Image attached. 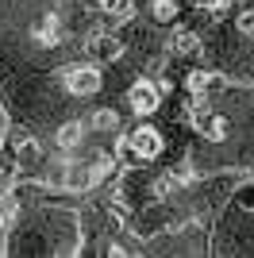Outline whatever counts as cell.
Wrapping results in <instances>:
<instances>
[{"mask_svg":"<svg viewBox=\"0 0 254 258\" xmlns=\"http://www.w3.org/2000/svg\"><path fill=\"white\" fill-rule=\"evenodd\" d=\"M35 43L39 46H58L62 43V20H58V16H46V20L35 27Z\"/></svg>","mask_w":254,"mask_h":258,"instance_id":"11","label":"cell"},{"mask_svg":"<svg viewBox=\"0 0 254 258\" xmlns=\"http://www.w3.org/2000/svg\"><path fill=\"white\" fill-rule=\"evenodd\" d=\"M85 54H89V62L104 66V62H116L119 54H123V43H119L116 35L96 31V35H89V39H85Z\"/></svg>","mask_w":254,"mask_h":258,"instance_id":"4","label":"cell"},{"mask_svg":"<svg viewBox=\"0 0 254 258\" xmlns=\"http://www.w3.org/2000/svg\"><path fill=\"white\" fill-rule=\"evenodd\" d=\"M158 104H162V85H154V81H135L127 89V108L135 116H154Z\"/></svg>","mask_w":254,"mask_h":258,"instance_id":"3","label":"cell"},{"mask_svg":"<svg viewBox=\"0 0 254 258\" xmlns=\"http://www.w3.org/2000/svg\"><path fill=\"white\" fill-rule=\"evenodd\" d=\"M85 166H89V181H93V189H96V185H104L108 177L116 173V158H112V154H104V151H96Z\"/></svg>","mask_w":254,"mask_h":258,"instance_id":"7","label":"cell"},{"mask_svg":"<svg viewBox=\"0 0 254 258\" xmlns=\"http://www.w3.org/2000/svg\"><path fill=\"white\" fill-rule=\"evenodd\" d=\"M162 147H166V139H162V131L150 127V123H139V127H131V135H127V154H131L135 162L158 158Z\"/></svg>","mask_w":254,"mask_h":258,"instance_id":"2","label":"cell"},{"mask_svg":"<svg viewBox=\"0 0 254 258\" xmlns=\"http://www.w3.org/2000/svg\"><path fill=\"white\" fill-rule=\"evenodd\" d=\"M177 185H181V170H177V173H162L158 181H154V197H158V201H166Z\"/></svg>","mask_w":254,"mask_h":258,"instance_id":"14","label":"cell"},{"mask_svg":"<svg viewBox=\"0 0 254 258\" xmlns=\"http://www.w3.org/2000/svg\"><path fill=\"white\" fill-rule=\"evenodd\" d=\"M39 162H42L39 139H31V135H20V139H16V166H20V170H27V166H39Z\"/></svg>","mask_w":254,"mask_h":258,"instance_id":"9","label":"cell"},{"mask_svg":"<svg viewBox=\"0 0 254 258\" xmlns=\"http://www.w3.org/2000/svg\"><path fill=\"white\" fill-rule=\"evenodd\" d=\"M85 139V123H77V119H70V123H62V127L54 131V143H58V151H77Z\"/></svg>","mask_w":254,"mask_h":258,"instance_id":"10","label":"cell"},{"mask_svg":"<svg viewBox=\"0 0 254 258\" xmlns=\"http://www.w3.org/2000/svg\"><path fill=\"white\" fill-rule=\"evenodd\" d=\"M4 177H8V170H4V166H0V181H4Z\"/></svg>","mask_w":254,"mask_h":258,"instance_id":"18","label":"cell"},{"mask_svg":"<svg viewBox=\"0 0 254 258\" xmlns=\"http://www.w3.org/2000/svg\"><path fill=\"white\" fill-rule=\"evenodd\" d=\"M169 46H173V54H185V58H197V54L204 50L201 39H197V31H173V39H169Z\"/></svg>","mask_w":254,"mask_h":258,"instance_id":"12","label":"cell"},{"mask_svg":"<svg viewBox=\"0 0 254 258\" xmlns=\"http://www.w3.org/2000/svg\"><path fill=\"white\" fill-rule=\"evenodd\" d=\"M201 4H204V8H212V4H216V0H201Z\"/></svg>","mask_w":254,"mask_h":258,"instance_id":"19","label":"cell"},{"mask_svg":"<svg viewBox=\"0 0 254 258\" xmlns=\"http://www.w3.org/2000/svg\"><path fill=\"white\" fill-rule=\"evenodd\" d=\"M62 85L74 97H96L104 89V77H100V66L96 62H70L62 74Z\"/></svg>","mask_w":254,"mask_h":258,"instance_id":"1","label":"cell"},{"mask_svg":"<svg viewBox=\"0 0 254 258\" xmlns=\"http://www.w3.org/2000/svg\"><path fill=\"white\" fill-rule=\"evenodd\" d=\"M8 139V108L0 104V143Z\"/></svg>","mask_w":254,"mask_h":258,"instance_id":"17","label":"cell"},{"mask_svg":"<svg viewBox=\"0 0 254 258\" xmlns=\"http://www.w3.org/2000/svg\"><path fill=\"white\" fill-rule=\"evenodd\" d=\"M235 31H239V35H246V39H254V8L235 12Z\"/></svg>","mask_w":254,"mask_h":258,"instance_id":"16","label":"cell"},{"mask_svg":"<svg viewBox=\"0 0 254 258\" xmlns=\"http://www.w3.org/2000/svg\"><path fill=\"white\" fill-rule=\"evenodd\" d=\"M147 16H150V23L169 27V23H177L181 4H177V0H150V4H147Z\"/></svg>","mask_w":254,"mask_h":258,"instance_id":"8","label":"cell"},{"mask_svg":"<svg viewBox=\"0 0 254 258\" xmlns=\"http://www.w3.org/2000/svg\"><path fill=\"white\" fill-rule=\"evenodd\" d=\"M185 89H189V93H201V97H220L223 89H227V81H223L220 74H212V70H193Z\"/></svg>","mask_w":254,"mask_h":258,"instance_id":"5","label":"cell"},{"mask_svg":"<svg viewBox=\"0 0 254 258\" xmlns=\"http://www.w3.org/2000/svg\"><path fill=\"white\" fill-rule=\"evenodd\" d=\"M197 127H201V135L204 139H212V143H223L227 135H231V123H227V116H220V112H201L197 116Z\"/></svg>","mask_w":254,"mask_h":258,"instance_id":"6","label":"cell"},{"mask_svg":"<svg viewBox=\"0 0 254 258\" xmlns=\"http://www.w3.org/2000/svg\"><path fill=\"white\" fill-rule=\"evenodd\" d=\"M89 127H93V131H116L119 127V112H112V108H96L93 116H89Z\"/></svg>","mask_w":254,"mask_h":258,"instance_id":"13","label":"cell"},{"mask_svg":"<svg viewBox=\"0 0 254 258\" xmlns=\"http://www.w3.org/2000/svg\"><path fill=\"white\" fill-rule=\"evenodd\" d=\"M16 208H20V197L8 193V189H0V224H12Z\"/></svg>","mask_w":254,"mask_h":258,"instance_id":"15","label":"cell"}]
</instances>
